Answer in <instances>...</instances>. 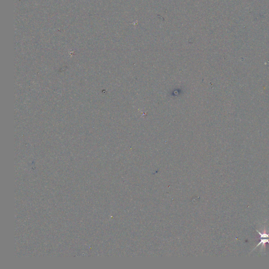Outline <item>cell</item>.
<instances>
[{
	"mask_svg": "<svg viewBox=\"0 0 269 269\" xmlns=\"http://www.w3.org/2000/svg\"><path fill=\"white\" fill-rule=\"evenodd\" d=\"M257 231L259 234L260 237L258 238L260 239V241L257 246H256V248H254L252 251H254V250L256 249L257 247L259 246L260 245H261V248L263 249V248H265L266 244H269V233H267L265 228L264 229V231L262 233L259 232L258 230H257Z\"/></svg>",
	"mask_w": 269,
	"mask_h": 269,
	"instance_id": "1",
	"label": "cell"
}]
</instances>
